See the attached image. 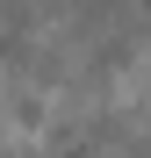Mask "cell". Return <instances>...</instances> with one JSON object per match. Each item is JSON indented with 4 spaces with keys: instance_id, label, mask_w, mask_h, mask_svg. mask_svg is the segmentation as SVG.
<instances>
[{
    "instance_id": "obj_1",
    "label": "cell",
    "mask_w": 151,
    "mask_h": 158,
    "mask_svg": "<svg viewBox=\"0 0 151 158\" xmlns=\"http://www.w3.org/2000/svg\"><path fill=\"white\" fill-rule=\"evenodd\" d=\"M43 158H50V151H43Z\"/></svg>"
}]
</instances>
